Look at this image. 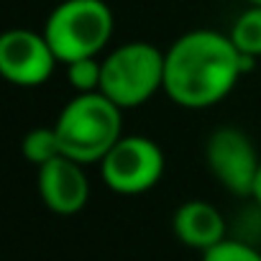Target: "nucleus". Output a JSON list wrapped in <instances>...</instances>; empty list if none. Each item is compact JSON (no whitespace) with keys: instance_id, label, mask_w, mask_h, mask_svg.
<instances>
[{"instance_id":"6","label":"nucleus","mask_w":261,"mask_h":261,"mask_svg":"<svg viewBox=\"0 0 261 261\" xmlns=\"http://www.w3.org/2000/svg\"><path fill=\"white\" fill-rule=\"evenodd\" d=\"M205 162L210 174L236 197H251L258 177L261 156L241 128L220 125L205 141Z\"/></svg>"},{"instance_id":"5","label":"nucleus","mask_w":261,"mask_h":261,"mask_svg":"<svg viewBox=\"0 0 261 261\" xmlns=\"http://www.w3.org/2000/svg\"><path fill=\"white\" fill-rule=\"evenodd\" d=\"M164 151L149 136H120L115 146L102 156L100 174L108 190L115 195H144L164 177Z\"/></svg>"},{"instance_id":"7","label":"nucleus","mask_w":261,"mask_h":261,"mask_svg":"<svg viewBox=\"0 0 261 261\" xmlns=\"http://www.w3.org/2000/svg\"><path fill=\"white\" fill-rule=\"evenodd\" d=\"M59 64L44 31L11 29L0 36V74L16 87H39L49 82Z\"/></svg>"},{"instance_id":"12","label":"nucleus","mask_w":261,"mask_h":261,"mask_svg":"<svg viewBox=\"0 0 261 261\" xmlns=\"http://www.w3.org/2000/svg\"><path fill=\"white\" fill-rule=\"evenodd\" d=\"M67 67V80L74 92H97L102 80V59L97 57H82L74 59Z\"/></svg>"},{"instance_id":"15","label":"nucleus","mask_w":261,"mask_h":261,"mask_svg":"<svg viewBox=\"0 0 261 261\" xmlns=\"http://www.w3.org/2000/svg\"><path fill=\"white\" fill-rule=\"evenodd\" d=\"M248 6H261V0H246Z\"/></svg>"},{"instance_id":"8","label":"nucleus","mask_w":261,"mask_h":261,"mask_svg":"<svg viewBox=\"0 0 261 261\" xmlns=\"http://www.w3.org/2000/svg\"><path fill=\"white\" fill-rule=\"evenodd\" d=\"M36 169L39 197L54 215L67 218L85 210L90 200V179L85 174V164L59 154Z\"/></svg>"},{"instance_id":"2","label":"nucleus","mask_w":261,"mask_h":261,"mask_svg":"<svg viewBox=\"0 0 261 261\" xmlns=\"http://www.w3.org/2000/svg\"><path fill=\"white\" fill-rule=\"evenodd\" d=\"M62 154L80 162L95 164L115 146L123 136V108H118L108 95L77 92L54 120Z\"/></svg>"},{"instance_id":"3","label":"nucleus","mask_w":261,"mask_h":261,"mask_svg":"<svg viewBox=\"0 0 261 261\" xmlns=\"http://www.w3.org/2000/svg\"><path fill=\"white\" fill-rule=\"evenodd\" d=\"M164 90V51L149 41H128L102 59L100 92L130 110Z\"/></svg>"},{"instance_id":"4","label":"nucleus","mask_w":261,"mask_h":261,"mask_svg":"<svg viewBox=\"0 0 261 261\" xmlns=\"http://www.w3.org/2000/svg\"><path fill=\"white\" fill-rule=\"evenodd\" d=\"M115 21L105 0H62L49 13L44 36L62 64L82 57H97L110 36Z\"/></svg>"},{"instance_id":"14","label":"nucleus","mask_w":261,"mask_h":261,"mask_svg":"<svg viewBox=\"0 0 261 261\" xmlns=\"http://www.w3.org/2000/svg\"><path fill=\"white\" fill-rule=\"evenodd\" d=\"M251 200L261 207V167H258V177H256V185H253V195H251Z\"/></svg>"},{"instance_id":"9","label":"nucleus","mask_w":261,"mask_h":261,"mask_svg":"<svg viewBox=\"0 0 261 261\" xmlns=\"http://www.w3.org/2000/svg\"><path fill=\"white\" fill-rule=\"evenodd\" d=\"M172 230L179 243L195 251H207L223 238H228V225L223 213L205 200H187L174 210Z\"/></svg>"},{"instance_id":"13","label":"nucleus","mask_w":261,"mask_h":261,"mask_svg":"<svg viewBox=\"0 0 261 261\" xmlns=\"http://www.w3.org/2000/svg\"><path fill=\"white\" fill-rule=\"evenodd\" d=\"M200 261H261V251L243 238H223L213 248L202 251Z\"/></svg>"},{"instance_id":"1","label":"nucleus","mask_w":261,"mask_h":261,"mask_svg":"<svg viewBox=\"0 0 261 261\" xmlns=\"http://www.w3.org/2000/svg\"><path fill=\"white\" fill-rule=\"evenodd\" d=\"M253 62V57H243L236 49L228 34L187 31L164 51V92L187 110L213 108L233 92Z\"/></svg>"},{"instance_id":"10","label":"nucleus","mask_w":261,"mask_h":261,"mask_svg":"<svg viewBox=\"0 0 261 261\" xmlns=\"http://www.w3.org/2000/svg\"><path fill=\"white\" fill-rule=\"evenodd\" d=\"M230 41L243 57H261V6H248L230 26Z\"/></svg>"},{"instance_id":"11","label":"nucleus","mask_w":261,"mask_h":261,"mask_svg":"<svg viewBox=\"0 0 261 261\" xmlns=\"http://www.w3.org/2000/svg\"><path fill=\"white\" fill-rule=\"evenodd\" d=\"M23 156L34 164V167H41L46 162H51L54 156L62 154V146H59V136H57V128L49 125V128H34L23 136Z\"/></svg>"}]
</instances>
